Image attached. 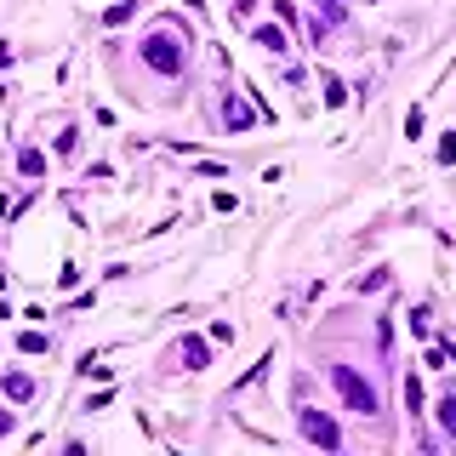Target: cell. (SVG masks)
Masks as SVG:
<instances>
[{"mask_svg":"<svg viewBox=\"0 0 456 456\" xmlns=\"http://www.w3.org/2000/svg\"><path fill=\"white\" fill-rule=\"evenodd\" d=\"M183 46H188V40H183ZM183 46H177L172 34H148V40H143V63L160 69V74H177V69H183Z\"/></svg>","mask_w":456,"mask_h":456,"instance_id":"6da1fadb","label":"cell"},{"mask_svg":"<svg viewBox=\"0 0 456 456\" xmlns=\"http://www.w3.org/2000/svg\"><path fill=\"white\" fill-rule=\"evenodd\" d=\"M331 382L343 388V399H348V405L359 410V417H371V410H377V388H371V382H359V377H354L348 365H337V371H331Z\"/></svg>","mask_w":456,"mask_h":456,"instance_id":"7a4b0ae2","label":"cell"},{"mask_svg":"<svg viewBox=\"0 0 456 456\" xmlns=\"http://www.w3.org/2000/svg\"><path fill=\"white\" fill-rule=\"evenodd\" d=\"M303 434H308L314 445H337V439H343V434H337V422L319 417V410H303Z\"/></svg>","mask_w":456,"mask_h":456,"instance_id":"3957f363","label":"cell"},{"mask_svg":"<svg viewBox=\"0 0 456 456\" xmlns=\"http://www.w3.org/2000/svg\"><path fill=\"white\" fill-rule=\"evenodd\" d=\"M177 359H188V371H200V365H205V343H200V337H188V343L177 348Z\"/></svg>","mask_w":456,"mask_h":456,"instance_id":"277c9868","label":"cell"},{"mask_svg":"<svg viewBox=\"0 0 456 456\" xmlns=\"http://www.w3.org/2000/svg\"><path fill=\"white\" fill-rule=\"evenodd\" d=\"M18 165H23V177H40V172H46V154H40V148H23Z\"/></svg>","mask_w":456,"mask_h":456,"instance_id":"5b68a950","label":"cell"},{"mask_svg":"<svg viewBox=\"0 0 456 456\" xmlns=\"http://www.w3.org/2000/svg\"><path fill=\"white\" fill-rule=\"evenodd\" d=\"M29 394H34L29 377H6V399H29Z\"/></svg>","mask_w":456,"mask_h":456,"instance_id":"8992f818","label":"cell"},{"mask_svg":"<svg viewBox=\"0 0 456 456\" xmlns=\"http://www.w3.org/2000/svg\"><path fill=\"white\" fill-rule=\"evenodd\" d=\"M257 46H268V52H285V34H279V29H257Z\"/></svg>","mask_w":456,"mask_h":456,"instance_id":"52a82bcc","label":"cell"},{"mask_svg":"<svg viewBox=\"0 0 456 456\" xmlns=\"http://www.w3.org/2000/svg\"><path fill=\"white\" fill-rule=\"evenodd\" d=\"M439 422L456 434V394H445V399H439Z\"/></svg>","mask_w":456,"mask_h":456,"instance_id":"ba28073f","label":"cell"},{"mask_svg":"<svg viewBox=\"0 0 456 456\" xmlns=\"http://www.w3.org/2000/svg\"><path fill=\"white\" fill-rule=\"evenodd\" d=\"M23 354H46V337H40V331H23Z\"/></svg>","mask_w":456,"mask_h":456,"instance_id":"9c48e42d","label":"cell"},{"mask_svg":"<svg viewBox=\"0 0 456 456\" xmlns=\"http://www.w3.org/2000/svg\"><path fill=\"white\" fill-rule=\"evenodd\" d=\"M439 160H445V165H450V160H456V132H450V137H445V143H439Z\"/></svg>","mask_w":456,"mask_h":456,"instance_id":"30bf717a","label":"cell"},{"mask_svg":"<svg viewBox=\"0 0 456 456\" xmlns=\"http://www.w3.org/2000/svg\"><path fill=\"white\" fill-rule=\"evenodd\" d=\"M0 434H12V410H0Z\"/></svg>","mask_w":456,"mask_h":456,"instance_id":"8fae6325","label":"cell"}]
</instances>
